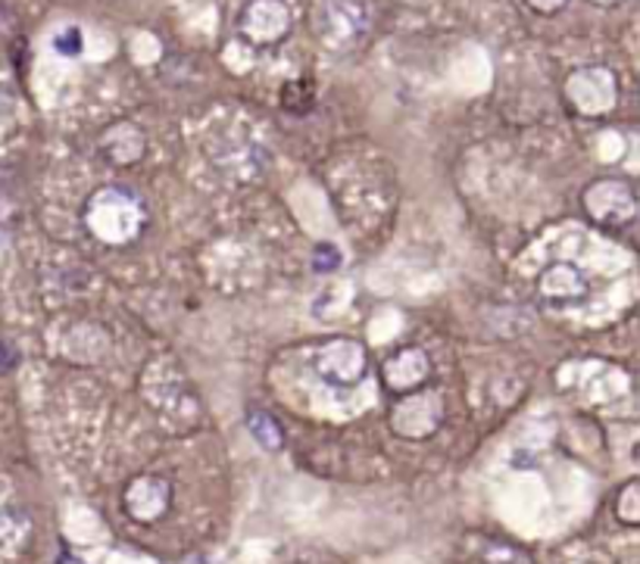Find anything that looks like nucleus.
<instances>
[{
    "mask_svg": "<svg viewBox=\"0 0 640 564\" xmlns=\"http://www.w3.org/2000/svg\"><path fill=\"white\" fill-rule=\"evenodd\" d=\"M312 22L331 48L360 44L369 32V0H316Z\"/></svg>",
    "mask_w": 640,
    "mask_h": 564,
    "instance_id": "1",
    "label": "nucleus"
},
{
    "mask_svg": "<svg viewBox=\"0 0 640 564\" xmlns=\"http://www.w3.org/2000/svg\"><path fill=\"white\" fill-rule=\"evenodd\" d=\"M291 29V13L281 0H250L238 17V32L250 44H278Z\"/></svg>",
    "mask_w": 640,
    "mask_h": 564,
    "instance_id": "2",
    "label": "nucleus"
},
{
    "mask_svg": "<svg viewBox=\"0 0 640 564\" xmlns=\"http://www.w3.org/2000/svg\"><path fill=\"white\" fill-rule=\"evenodd\" d=\"M56 48H60L63 53H79L82 51V34L75 32V29L63 32L60 38H56Z\"/></svg>",
    "mask_w": 640,
    "mask_h": 564,
    "instance_id": "3",
    "label": "nucleus"
},
{
    "mask_svg": "<svg viewBox=\"0 0 640 564\" xmlns=\"http://www.w3.org/2000/svg\"><path fill=\"white\" fill-rule=\"evenodd\" d=\"M569 0H528V7L537 10V13H556V10H562Z\"/></svg>",
    "mask_w": 640,
    "mask_h": 564,
    "instance_id": "4",
    "label": "nucleus"
},
{
    "mask_svg": "<svg viewBox=\"0 0 640 564\" xmlns=\"http://www.w3.org/2000/svg\"><path fill=\"white\" fill-rule=\"evenodd\" d=\"M593 3H603V7H612V3H619V0H593Z\"/></svg>",
    "mask_w": 640,
    "mask_h": 564,
    "instance_id": "5",
    "label": "nucleus"
}]
</instances>
